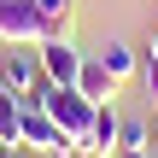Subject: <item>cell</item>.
<instances>
[{
  "mask_svg": "<svg viewBox=\"0 0 158 158\" xmlns=\"http://www.w3.org/2000/svg\"><path fill=\"white\" fill-rule=\"evenodd\" d=\"M35 100L47 106V117H53V123H59V129H64L76 147L88 141V129H94V111H100V106H94V100H88L76 82H70V88H59V82H41V88H35Z\"/></svg>",
  "mask_w": 158,
  "mask_h": 158,
  "instance_id": "obj_1",
  "label": "cell"
},
{
  "mask_svg": "<svg viewBox=\"0 0 158 158\" xmlns=\"http://www.w3.org/2000/svg\"><path fill=\"white\" fill-rule=\"evenodd\" d=\"M18 106H23V147H35V152H47V158H59V152H70V147H76V141L47 117V106H41L35 94H23Z\"/></svg>",
  "mask_w": 158,
  "mask_h": 158,
  "instance_id": "obj_2",
  "label": "cell"
},
{
  "mask_svg": "<svg viewBox=\"0 0 158 158\" xmlns=\"http://www.w3.org/2000/svg\"><path fill=\"white\" fill-rule=\"evenodd\" d=\"M41 82H47V76H41L35 47H12V53L0 59V88H6V94H18V100H23V94H35Z\"/></svg>",
  "mask_w": 158,
  "mask_h": 158,
  "instance_id": "obj_3",
  "label": "cell"
},
{
  "mask_svg": "<svg viewBox=\"0 0 158 158\" xmlns=\"http://www.w3.org/2000/svg\"><path fill=\"white\" fill-rule=\"evenodd\" d=\"M0 41H12V47H35L41 41L35 0H0Z\"/></svg>",
  "mask_w": 158,
  "mask_h": 158,
  "instance_id": "obj_4",
  "label": "cell"
},
{
  "mask_svg": "<svg viewBox=\"0 0 158 158\" xmlns=\"http://www.w3.org/2000/svg\"><path fill=\"white\" fill-rule=\"evenodd\" d=\"M35 59H41V76H47V82L70 88L88 53H76V41H35Z\"/></svg>",
  "mask_w": 158,
  "mask_h": 158,
  "instance_id": "obj_5",
  "label": "cell"
},
{
  "mask_svg": "<svg viewBox=\"0 0 158 158\" xmlns=\"http://www.w3.org/2000/svg\"><path fill=\"white\" fill-rule=\"evenodd\" d=\"M117 135H123V117H117V100L111 106H100L94 111V129H88V152H100V158H117Z\"/></svg>",
  "mask_w": 158,
  "mask_h": 158,
  "instance_id": "obj_6",
  "label": "cell"
},
{
  "mask_svg": "<svg viewBox=\"0 0 158 158\" xmlns=\"http://www.w3.org/2000/svg\"><path fill=\"white\" fill-rule=\"evenodd\" d=\"M76 88H82L94 106H111V100H117V76H111L100 59H82V70H76Z\"/></svg>",
  "mask_w": 158,
  "mask_h": 158,
  "instance_id": "obj_7",
  "label": "cell"
},
{
  "mask_svg": "<svg viewBox=\"0 0 158 158\" xmlns=\"http://www.w3.org/2000/svg\"><path fill=\"white\" fill-rule=\"evenodd\" d=\"M35 12H41V41H70V12H76V0H35Z\"/></svg>",
  "mask_w": 158,
  "mask_h": 158,
  "instance_id": "obj_8",
  "label": "cell"
},
{
  "mask_svg": "<svg viewBox=\"0 0 158 158\" xmlns=\"http://www.w3.org/2000/svg\"><path fill=\"white\" fill-rule=\"evenodd\" d=\"M94 59H100V64H106V70H111L117 82H129V76H141V53H135L129 41H106V47H100Z\"/></svg>",
  "mask_w": 158,
  "mask_h": 158,
  "instance_id": "obj_9",
  "label": "cell"
},
{
  "mask_svg": "<svg viewBox=\"0 0 158 158\" xmlns=\"http://www.w3.org/2000/svg\"><path fill=\"white\" fill-rule=\"evenodd\" d=\"M0 141H6V147H23V106H18V94H6V88H0Z\"/></svg>",
  "mask_w": 158,
  "mask_h": 158,
  "instance_id": "obj_10",
  "label": "cell"
},
{
  "mask_svg": "<svg viewBox=\"0 0 158 158\" xmlns=\"http://www.w3.org/2000/svg\"><path fill=\"white\" fill-rule=\"evenodd\" d=\"M123 147H152V123H141V117H123V135H117V152Z\"/></svg>",
  "mask_w": 158,
  "mask_h": 158,
  "instance_id": "obj_11",
  "label": "cell"
},
{
  "mask_svg": "<svg viewBox=\"0 0 158 158\" xmlns=\"http://www.w3.org/2000/svg\"><path fill=\"white\" fill-rule=\"evenodd\" d=\"M141 88H147V100L158 106V59H141Z\"/></svg>",
  "mask_w": 158,
  "mask_h": 158,
  "instance_id": "obj_12",
  "label": "cell"
},
{
  "mask_svg": "<svg viewBox=\"0 0 158 158\" xmlns=\"http://www.w3.org/2000/svg\"><path fill=\"white\" fill-rule=\"evenodd\" d=\"M117 158H152V147H123Z\"/></svg>",
  "mask_w": 158,
  "mask_h": 158,
  "instance_id": "obj_13",
  "label": "cell"
},
{
  "mask_svg": "<svg viewBox=\"0 0 158 158\" xmlns=\"http://www.w3.org/2000/svg\"><path fill=\"white\" fill-rule=\"evenodd\" d=\"M147 59H158V23H152V35H147Z\"/></svg>",
  "mask_w": 158,
  "mask_h": 158,
  "instance_id": "obj_14",
  "label": "cell"
},
{
  "mask_svg": "<svg viewBox=\"0 0 158 158\" xmlns=\"http://www.w3.org/2000/svg\"><path fill=\"white\" fill-rule=\"evenodd\" d=\"M59 158H100V152H88V147H70V152H59Z\"/></svg>",
  "mask_w": 158,
  "mask_h": 158,
  "instance_id": "obj_15",
  "label": "cell"
},
{
  "mask_svg": "<svg viewBox=\"0 0 158 158\" xmlns=\"http://www.w3.org/2000/svg\"><path fill=\"white\" fill-rule=\"evenodd\" d=\"M18 152H23V147H6V141H0V158H18Z\"/></svg>",
  "mask_w": 158,
  "mask_h": 158,
  "instance_id": "obj_16",
  "label": "cell"
},
{
  "mask_svg": "<svg viewBox=\"0 0 158 158\" xmlns=\"http://www.w3.org/2000/svg\"><path fill=\"white\" fill-rule=\"evenodd\" d=\"M152 147H158V106H152Z\"/></svg>",
  "mask_w": 158,
  "mask_h": 158,
  "instance_id": "obj_17",
  "label": "cell"
}]
</instances>
